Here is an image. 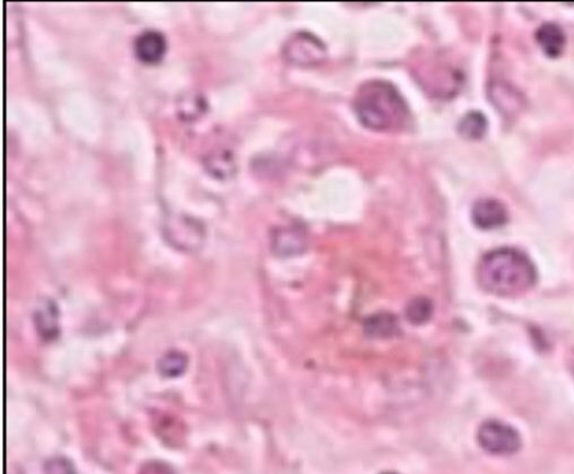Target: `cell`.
I'll return each mask as SVG.
<instances>
[{
	"label": "cell",
	"mask_w": 574,
	"mask_h": 474,
	"mask_svg": "<svg viewBox=\"0 0 574 474\" xmlns=\"http://www.w3.org/2000/svg\"><path fill=\"white\" fill-rule=\"evenodd\" d=\"M537 274L531 261L522 252L500 249L489 252L478 266V282L488 293L501 297H516L528 293L536 284Z\"/></svg>",
	"instance_id": "cell-1"
},
{
	"label": "cell",
	"mask_w": 574,
	"mask_h": 474,
	"mask_svg": "<svg viewBox=\"0 0 574 474\" xmlns=\"http://www.w3.org/2000/svg\"><path fill=\"white\" fill-rule=\"evenodd\" d=\"M354 109L364 126L378 131L399 130L410 117L407 102L385 81L363 84L354 98Z\"/></svg>",
	"instance_id": "cell-2"
},
{
	"label": "cell",
	"mask_w": 574,
	"mask_h": 474,
	"mask_svg": "<svg viewBox=\"0 0 574 474\" xmlns=\"http://www.w3.org/2000/svg\"><path fill=\"white\" fill-rule=\"evenodd\" d=\"M479 440L487 451L497 455L514 454L522 445L519 434L513 427L495 420L482 425Z\"/></svg>",
	"instance_id": "cell-3"
},
{
	"label": "cell",
	"mask_w": 574,
	"mask_h": 474,
	"mask_svg": "<svg viewBox=\"0 0 574 474\" xmlns=\"http://www.w3.org/2000/svg\"><path fill=\"white\" fill-rule=\"evenodd\" d=\"M286 58L297 64L312 66L324 61L326 48L309 33H296L284 48Z\"/></svg>",
	"instance_id": "cell-4"
},
{
	"label": "cell",
	"mask_w": 574,
	"mask_h": 474,
	"mask_svg": "<svg viewBox=\"0 0 574 474\" xmlns=\"http://www.w3.org/2000/svg\"><path fill=\"white\" fill-rule=\"evenodd\" d=\"M472 220L481 228H495L508 220V213L500 201L483 199L472 209Z\"/></svg>",
	"instance_id": "cell-5"
},
{
	"label": "cell",
	"mask_w": 574,
	"mask_h": 474,
	"mask_svg": "<svg viewBox=\"0 0 574 474\" xmlns=\"http://www.w3.org/2000/svg\"><path fill=\"white\" fill-rule=\"evenodd\" d=\"M134 50L143 62L156 63L166 51V39L159 31H145L134 42Z\"/></svg>",
	"instance_id": "cell-6"
},
{
	"label": "cell",
	"mask_w": 574,
	"mask_h": 474,
	"mask_svg": "<svg viewBox=\"0 0 574 474\" xmlns=\"http://www.w3.org/2000/svg\"><path fill=\"white\" fill-rule=\"evenodd\" d=\"M536 38L540 47L551 57L559 56L565 45L562 29L555 24H544L539 27Z\"/></svg>",
	"instance_id": "cell-7"
},
{
	"label": "cell",
	"mask_w": 574,
	"mask_h": 474,
	"mask_svg": "<svg viewBox=\"0 0 574 474\" xmlns=\"http://www.w3.org/2000/svg\"><path fill=\"white\" fill-rule=\"evenodd\" d=\"M155 431L167 447L180 448L185 442V428L174 420L163 419L159 422Z\"/></svg>",
	"instance_id": "cell-8"
},
{
	"label": "cell",
	"mask_w": 574,
	"mask_h": 474,
	"mask_svg": "<svg viewBox=\"0 0 574 474\" xmlns=\"http://www.w3.org/2000/svg\"><path fill=\"white\" fill-rule=\"evenodd\" d=\"M485 119L481 114H469L460 123V132L467 139H479L485 130Z\"/></svg>",
	"instance_id": "cell-9"
},
{
	"label": "cell",
	"mask_w": 574,
	"mask_h": 474,
	"mask_svg": "<svg viewBox=\"0 0 574 474\" xmlns=\"http://www.w3.org/2000/svg\"><path fill=\"white\" fill-rule=\"evenodd\" d=\"M432 313L431 304L424 298H418L410 304L408 318L412 323H424Z\"/></svg>",
	"instance_id": "cell-10"
},
{
	"label": "cell",
	"mask_w": 574,
	"mask_h": 474,
	"mask_svg": "<svg viewBox=\"0 0 574 474\" xmlns=\"http://www.w3.org/2000/svg\"><path fill=\"white\" fill-rule=\"evenodd\" d=\"M276 241L278 244V251H281L282 254L285 251H291V253L298 251L302 249L303 244L300 234L293 230L282 232Z\"/></svg>",
	"instance_id": "cell-11"
},
{
	"label": "cell",
	"mask_w": 574,
	"mask_h": 474,
	"mask_svg": "<svg viewBox=\"0 0 574 474\" xmlns=\"http://www.w3.org/2000/svg\"><path fill=\"white\" fill-rule=\"evenodd\" d=\"M395 322L396 321L391 320V317H388V316L379 317L378 320L374 319V320H371V322H368L371 327L367 329V331H371L374 334L379 333L382 335V329H383V334L384 333L389 334L396 329Z\"/></svg>",
	"instance_id": "cell-12"
},
{
	"label": "cell",
	"mask_w": 574,
	"mask_h": 474,
	"mask_svg": "<svg viewBox=\"0 0 574 474\" xmlns=\"http://www.w3.org/2000/svg\"><path fill=\"white\" fill-rule=\"evenodd\" d=\"M139 474H177L171 466L162 462H149L141 469Z\"/></svg>",
	"instance_id": "cell-13"
},
{
	"label": "cell",
	"mask_w": 574,
	"mask_h": 474,
	"mask_svg": "<svg viewBox=\"0 0 574 474\" xmlns=\"http://www.w3.org/2000/svg\"><path fill=\"white\" fill-rule=\"evenodd\" d=\"M567 365L574 378V348L570 352L567 357Z\"/></svg>",
	"instance_id": "cell-14"
}]
</instances>
